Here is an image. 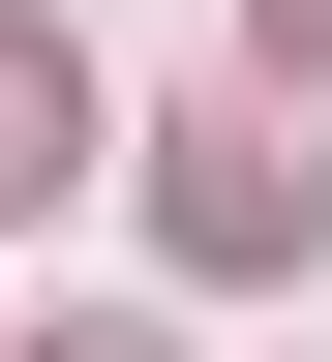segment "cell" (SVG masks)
I'll return each mask as SVG.
<instances>
[{"label": "cell", "instance_id": "277c9868", "mask_svg": "<svg viewBox=\"0 0 332 362\" xmlns=\"http://www.w3.org/2000/svg\"><path fill=\"white\" fill-rule=\"evenodd\" d=\"M30 362H181V332H30Z\"/></svg>", "mask_w": 332, "mask_h": 362}, {"label": "cell", "instance_id": "6da1fadb", "mask_svg": "<svg viewBox=\"0 0 332 362\" xmlns=\"http://www.w3.org/2000/svg\"><path fill=\"white\" fill-rule=\"evenodd\" d=\"M91 151H121V90H91V61H61V30H30V0H0V211H61V181H91Z\"/></svg>", "mask_w": 332, "mask_h": 362}, {"label": "cell", "instance_id": "3957f363", "mask_svg": "<svg viewBox=\"0 0 332 362\" xmlns=\"http://www.w3.org/2000/svg\"><path fill=\"white\" fill-rule=\"evenodd\" d=\"M242 61H272V90H302V61H332V0H242Z\"/></svg>", "mask_w": 332, "mask_h": 362}, {"label": "cell", "instance_id": "7a4b0ae2", "mask_svg": "<svg viewBox=\"0 0 332 362\" xmlns=\"http://www.w3.org/2000/svg\"><path fill=\"white\" fill-rule=\"evenodd\" d=\"M151 151H181V242L212 272H302V151L272 121H151Z\"/></svg>", "mask_w": 332, "mask_h": 362}]
</instances>
